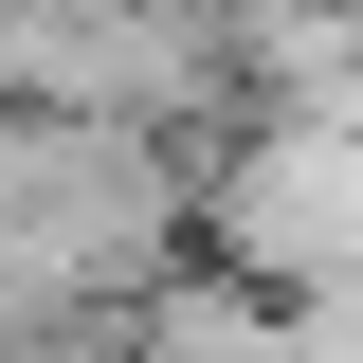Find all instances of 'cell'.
Returning a JSON list of instances; mask_svg holds the SVG:
<instances>
[{
	"label": "cell",
	"mask_w": 363,
	"mask_h": 363,
	"mask_svg": "<svg viewBox=\"0 0 363 363\" xmlns=\"http://www.w3.org/2000/svg\"><path fill=\"white\" fill-rule=\"evenodd\" d=\"M200 255H218V145L18 109V145H0V309L18 327L145 309V291H182Z\"/></svg>",
	"instance_id": "obj_1"
},
{
	"label": "cell",
	"mask_w": 363,
	"mask_h": 363,
	"mask_svg": "<svg viewBox=\"0 0 363 363\" xmlns=\"http://www.w3.org/2000/svg\"><path fill=\"white\" fill-rule=\"evenodd\" d=\"M0 73L18 109H73V128H164V145L255 128V37L218 0H0Z\"/></svg>",
	"instance_id": "obj_2"
}]
</instances>
